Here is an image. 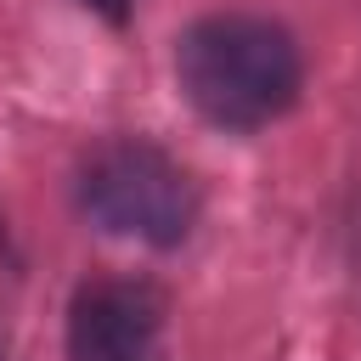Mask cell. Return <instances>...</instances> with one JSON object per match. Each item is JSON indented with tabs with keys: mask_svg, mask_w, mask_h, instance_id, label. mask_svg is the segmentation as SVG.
Segmentation results:
<instances>
[{
	"mask_svg": "<svg viewBox=\"0 0 361 361\" xmlns=\"http://www.w3.org/2000/svg\"><path fill=\"white\" fill-rule=\"evenodd\" d=\"M79 6H90L96 17H107L113 28H124V23H130V0H79Z\"/></svg>",
	"mask_w": 361,
	"mask_h": 361,
	"instance_id": "cell-4",
	"label": "cell"
},
{
	"mask_svg": "<svg viewBox=\"0 0 361 361\" xmlns=\"http://www.w3.org/2000/svg\"><path fill=\"white\" fill-rule=\"evenodd\" d=\"M68 361H164V299L135 276H90L68 299Z\"/></svg>",
	"mask_w": 361,
	"mask_h": 361,
	"instance_id": "cell-3",
	"label": "cell"
},
{
	"mask_svg": "<svg viewBox=\"0 0 361 361\" xmlns=\"http://www.w3.org/2000/svg\"><path fill=\"white\" fill-rule=\"evenodd\" d=\"M73 197L85 220H96L113 237H135L147 248H180L203 209L186 164L147 135H113L90 147L79 158Z\"/></svg>",
	"mask_w": 361,
	"mask_h": 361,
	"instance_id": "cell-2",
	"label": "cell"
},
{
	"mask_svg": "<svg viewBox=\"0 0 361 361\" xmlns=\"http://www.w3.org/2000/svg\"><path fill=\"white\" fill-rule=\"evenodd\" d=\"M175 79L209 124L265 130L299 102L305 56L282 23L254 11H214L175 39Z\"/></svg>",
	"mask_w": 361,
	"mask_h": 361,
	"instance_id": "cell-1",
	"label": "cell"
},
{
	"mask_svg": "<svg viewBox=\"0 0 361 361\" xmlns=\"http://www.w3.org/2000/svg\"><path fill=\"white\" fill-rule=\"evenodd\" d=\"M0 361H6V355H0Z\"/></svg>",
	"mask_w": 361,
	"mask_h": 361,
	"instance_id": "cell-5",
	"label": "cell"
}]
</instances>
